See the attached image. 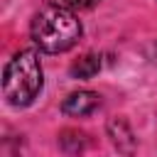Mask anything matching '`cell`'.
I'll return each instance as SVG.
<instances>
[{"mask_svg": "<svg viewBox=\"0 0 157 157\" xmlns=\"http://www.w3.org/2000/svg\"><path fill=\"white\" fill-rule=\"evenodd\" d=\"M105 130H108V137H110L113 147L120 155L132 157L137 152V137H135V132H132V128H130V123L125 118H120V115L110 118L108 125H105Z\"/></svg>", "mask_w": 157, "mask_h": 157, "instance_id": "obj_3", "label": "cell"}, {"mask_svg": "<svg viewBox=\"0 0 157 157\" xmlns=\"http://www.w3.org/2000/svg\"><path fill=\"white\" fill-rule=\"evenodd\" d=\"M64 5H69L71 10H91V7H96L101 0H61Z\"/></svg>", "mask_w": 157, "mask_h": 157, "instance_id": "obj_7", "label": "cell"}, {"mask_svg": "<svg viewBox=\"0 0 157 157\" xmlns=\"http://www.w3.org/2000/svg\"><path fill=\"white\" fill-rule=\"evenodd\" d=\"M101 71V56L98 54H86L78 61L71 64V76L74 78H93Z\"/></svg>", "mask_w": 157, "mask_h": 157, "instance_id": "obj_6", "label": "cell"}, {"mask_svg": "<svg viewBox=\"0 0 157 157\" xmlns=\"http://www.w3.org/2000/svg\"><path fill=\"white\" fill-rule=\"evenodd\" d=\"M86 145H88V140H86V135L78 132V130H64V132L59 135V147H61L69 157L83 155V152H86Z\"/></svg>", "mask_w": 157, "mask_h": 157, "instance_id": "obj_5", "label": "cell"}, {"mask_svg": "<svg viewBox=\"0 0 157 157\" xmlns=\"http://www.w3.org/2000/svg\"><path fill=\"white\" fill-rule=\"evenodd\" d=\"M101 108V96L96 91H88V88H81V91H74L69 93L64 101H61V113L66 115H74V118H83V115H91Z\"/></svg>", "mask_w": 157, "mask_h": 157, "instance_id": "obj_4", "label": "cell"}, {"mask_svg": "<svg viewBox=\"0 0 157 157\" xmlns=\"http://www.w3.org/2000/svg\"><path fill=\"white\" fill-rule=\"evenodd\" d=\"M83 34L81 20L64 2H44L29 22V37L34 47L47 54L69 52Z\"/></svg>", "mask_w": 157, "mask_h": 157, "instance_id": "obj_1", "label": "cell"}, {"mask_svg": "<svg viewBox=\"0 0 157 157\" xmlns=\"http://www.w3.org/2000/svg\"><path fill=\"white\" fill-rule=\"evenodd\" d=\"M44 86L42 61L34 49H20L2 71V96L10 105L25 108L29 105Z\"/></svg>", "mask_w": 157, "mask_h": 157, "instance_id": "obj_2", "label": "cell"}]
</instances>
